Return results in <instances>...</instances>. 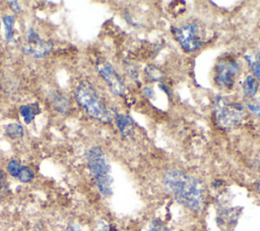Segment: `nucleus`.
Listing matches in <instances>:
<instances>
[{
	"label": "nucleus",
	"mask_w": 260,
	"mask_h": 231,
	"mask_svg": "<svg viewBox=\"0 0 260 231\" xmlns=\"http://www.w3.org/2000/svg\"><path fill=\"white\" fill-rule=\"evenodd\" d=\"M73 231H82V230L80 229L79 226H74V227H73Z\"/></svg>",
	"instance_id": "b1692460"
},
{
	"label": "nucleus",
	"mask_w": 260,
	"mask_h": 231,
	"mask_svg": "<svg viewBox=\"0 0 260 231\" xmlns=\"http://www.w3.org/2000/svg\"><path fill=\"white\" fill-rule=\"evenodd\" d=\"M41 109L37 103L35 104H26L19 107V113L23 118V121L28 124L32 121L36 114L40 113Z\"/></svg>",
	"instance_id": "9b49d317"
},
{
	"label": "nucleus",
	"mask_w": 260,
	"mask_h": 231,
	"mask_svg": "<svg viewBox=\"0 0 260 231\" xmlns=\"http://www.w3.org/2000/svg\"><path fill=\"white\" fill-rule=\"evenodd\" d=\"M16 178H18V180L23 182V183H27V182L32 180L34 171L27 166H21V168L19 170V173H18Z\"/></svg>",
	"instance_id": "2eb2a0df"
},
{
	"label": "nucleus",
	"mask_w": 260,
	"mask_h": 231,
	"mask_svg": "<svg viewBox=\"0 0 260 231\" xmlns=\"http://www.w3.org/2000/svg\"><path fill=\"white\" fill-rule=\"evenodd\" d=\"M52 48L53 44L50 41L41 38L34 28H30L26 36V42L22 46V51L24 54L35 58H42L46 56Z\"/></svg>",
	"instance_id": "0eeeda50"
},
{
	"label": "nucleus",
	"mask_w": 260,
	"mask_h": 231,
	"mask_svg": "<svg viewBox=\"0 0 260 231\" xmlns=\"http://www.w3.org/2000/svg\"><path fill=\"white\" fill-rule=\"evenodd\" d=\"M143 93L147 96V97H152L153 93H152V90L150 88H144L143 89Z\"/></svg>",
	"instance_id": "4be33fe9"
},
{
	"label": "nucleus",
	"mask_w": 260,
	"mask_h": 231,
	"mask_svg": "<svg viewBox=\"0 0 260 231\" xmlns=\"http://www.w3.org/2000/svg\"><path fill=\"white\" fill-rule=\"evenodd\" d=\"M245 59L248 61L253 76L260 82V52H249L245 55Z\"/></svg>",
	"instance_id": "1a4fd4ad"
},
{
	"label": "nucleus",
	"mask_w": 260,
	"mask_h": 231,
	"mask_svg": "<svg viewBox=\"0 0 260 231\" xmlns=\"http://www.w3.org/2000/svg\"><path fill=\"white\" fill-rule=\"evenodd\" d=\"M7 3H8L9 6L13 9V11L18 12V11L20 10V6H19V4H18L17 1H8Z\"/></svg>",
	"instance_id": "412c9836"
},
{
	"label": "nucleus",
	"mask_w": 260,
	"mask_h": 231,
	"mask_svg": "<svg viewBox=\"0 0 260 231\" xmlns=\"http://www.w3.org/2000/svg\"><path fill=\"white\" fill-rule=\"evenodd\" d=\"M3 23H4V28H5V38L7 40V42H11L13 40L14 37V31H13V26H14V22H15V18L13 15L7 14L3 16Z\"/></svg>",
	"instance_id": "ddd939ff"
},
{
	"label": "nucleus",
	"mask_w": 260,
	"mask_h": 231,
	"mask_svg": "<svg viewBox=\"0 0 260 231\" xmlns=\"http://www.w3.org/2000/svg\"><path fill=\"white\" fill-rule=\"evenodd\" d=\"M166 190L181 205L193 212L204 208L205 194L201 182L194 176L180 170L169 169L162 176Z\"/></svg>",
	"instance_id": "f257e3e1"
},
{
	"label": "nucleus",
	"mask_w": 260,
	"mask_h": 231,
	"mask_svg": "<svg viewBox=\"0 0 260 231\" xmlns=\"http://www.w3.org/2000/svg\"><path fill=\"white\" fill-rule=\"evenodd\" d=\"M149 231H171V230L161 222L152 221L149 225Z\"/></svg>",
	"instance_id": "6ab92c4d"
},
{
	"label": "nucleus",
	"mask_w": 260,
	"mask_h": 231,
	"mask_svg": "<svg viewBox=\"0 0 260 231\" xmlns=\"http://www.w3.org/2000/svg\"><path fill=\"white\" fill-rule=\"evenodd\" d=\"M53 104L55 105V108L59 111V112H66L68 111V107H69V102L68 100L63 97V96H55L54 100H53Z\"/></svg>",
	"instance_id": "dca6fc26"
},
{
	"label": "nucleus",
	"mask_w": 260,
	"mask_h": 231,
	"mask_svg": "<svg viewBox=\"0 0 260 231\" xmlns=\"http://www.w3.org/2000/svg\"><path fill=\"white\" fill-rule=\"evenodd\" d=\"M117 126L123 135H128L134 129V122L132 119L124 114H117L115 117Z\"/></svg>",
	"instance_id": "9d476101"
},
{
	"label": "nucleus",
	"mask_w": 260,
	"mask_h": 231,
	"mask_svg": "<svg viewBox=\"0 0 260 231\" xmlns=\"http://www.w3.org/2000/svg\"><path fill=\"white\" fill-rule=\"evenodd\" d=\"M258 81L253 75H248L243 82V93L248 99L253 98L258 92Z\"/></svg>",
	"instance_id": "f8f14e48"
},
{
	"label": "nucleus",
	"mask_w": 260,
	"mask_h": 231,
	"mask_svg": "<svg viewBox=\"0 0 260 231\" xmlns=\"http://www.w3.org/2000/svg\"><path fill=\"white\" fill-rule=\"evenodd\" d=\"M96 69L100 75L109 85L110 90L115 95H123L125 92V84L120 75L117 73L112 64L108 61H101L96 64Z\"/></svg>",
	"instance_id": "6e6552de"
},
{
	"label": "nucleus",
	"mask_w": 260,
	"mask_h": 231,
	"mask_svg": "<svg viewBox=\"0 0 260 231\" xmlns=\"http://www.w3.org/2000/svg\"><path fill=\"white\" fill-rule=\"evenodd\" d=\"M248 109L254 113L256 116H258L260 118V104L258 102H255V101H252V100H248L247 103H246Z\"/></svg>",
	"instance_id": "a211bd4d"
},
{
	"label": "nucleus",
	"mask_w": 260,
	"mask_h": 231,
	"mask_svg": "<svg viewBox=\"0 0 260 231\" xmlns=\"http://www.w3.org/2000/svg\"><path fill=\"white\" fill-rule=\"evenodd\" d=\"M213 110L217 125L224 129L239 126L247 117V110L244 105L225 96H217L214 99Z\"/></svg>",
	"instance_id": "20e7f679"
},
{
	"label": "nucleus",
	"mask_w": 260,
	"mask_h": 231,
	"mask_svg": "<svg viewBox=\"0 0 260 231\" xmlns=\"http://www.w3.org/2000/svg\"><path fill=\"white\" fill-rule=\"evenodd\" d=\"M240 72V66L233 56L224 55L218 58L214 65L213 79L214 83L222 90H230L234 86L237 76Z\"/></svg>",
	"instance_id": "423d86ee"
},
{
	"label": "nucleus",
	"mask_w": 260,
	"mask_h": 231,
	"mask_svg": "<svg viewBox=\"0 0 260 231\" xmlns=\"http://www.w3.org/2000/svg\"><path fill=\"white\" fill-rule=\"evenodd\" d=\"M257 190H258V192L260 193V181L257 183Z\"/></svg>",
	"instance_id": "393cba45"
},
{
	"label": "nucleus",
	"mask_w": 260,
	"mask_h": 231,
	"mask_svg": "<svg viewBox=\"0 0 260 231\" xmlns=\"http://www.w3.org/2000/svg\"><path fill=\"white\" fill-rule=\"evenodd\" d=\"M75 99L93 119L103 123H109L112 120L111 113L105 102L89 81L82 80L79 82L75 90Z\"/></svg>",
	"instance_id": "f03ea898"
},
{
	"label": "nucleus",
	"mask_w": 260,
	"mask_h": 231,
	"mask_svg": "<svg viewBox=\"0 0 260 231\" xmlns=\"http://www.w3.org/2000/svg\"><path fill=\"white\" fill-rule=\"evenodd\" d=\"M98 231H120V230H118L115 226H113L111 224H107V223L103 222L99 225Z\"/></svg>",
	"instance_id": "aec40b11"
},
{
	"label": "nucleus",
	"mask_w": 260,
	"mask_h": 231,
	"mask_svg": "<svg viewBox=\"0 0 260 231\" xmlns=\"http://www.w3.org/2000/svg\"><path fill=\"white\" fill-rule=\"evenodd\" d=\"M85 157L100 192L106 197L111 196L113 193V177L106 154L100 147H92L87 150Z\"/></svg>",
	"instance_id": "7ed1b4c3"
},
{
	"label": "nucleus",
	"mask_w": 260,
	"mask_h": 231,
	"mask_svg": "<svg viewBox=\"0 0 260 231\" xmlns=\"http://www.w3.org/2000/svg\"><path fill=\"white\" fill-rule=\"evenodd\" d=\"M174 36L184 51L194 52L204 43L206 33L200 22L187 21L174 28Z\"/></svg>",
	"instance_id": "39448f33"
},
{
	"label": "nucleus",
	"mask_w": 260,
	"mask_h": 231,
	"mask_svg": "<svg viewBox=\"0 0 260 231\" xmlns=\"http://www.w3.org/2000/svg\"><path fill=\"white\" fill-rule=\"evenodd\" d=\"M6 134L10 138H19L23 135V127L17 123H10L6 126Z\"/></svg>",
	"instance_id": "4468645a"
},
{
	"label": "nucleus",
	"mask_w": 260,
	"mask_h": 231,
	"mask_svg": "<svg viewBox=\"0 0 260 231\" xmlns=\"http://www.w3.org/2000/svg\"><path fill=\"white\" fill-rule=\"evenodd\" d=\"M20 168H21V165L16 160H11L7 164V171L13 177H17Z\"/></svg>",
	"instance_id": "f3484780"
},
{
	"label": "nucleus",
	"mask_w": 260,
	"mask_h": 231,
	"mask_svg": "<svg viewBox=\"0 0 260 231\" xmlns=\"http://www.w3.org/2000/svg\"><path fill=\"white\" fill-rule=\"evenodd\" d=\"M3 180H4V174H3V172H2V171H0V189L2 188Z\"/></svg>",
	"instance_id": "5701e85b"
}]
</instances>
